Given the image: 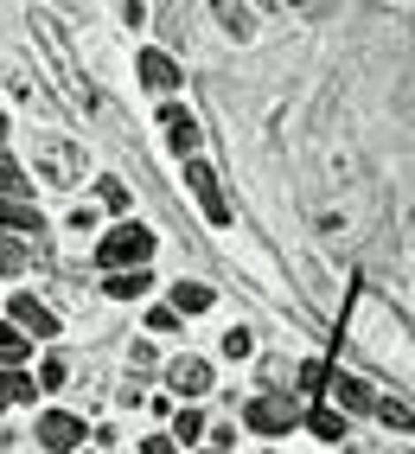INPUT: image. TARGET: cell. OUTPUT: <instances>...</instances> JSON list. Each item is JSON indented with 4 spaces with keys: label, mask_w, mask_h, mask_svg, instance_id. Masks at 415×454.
<instances>
[{
    "label": "cell",
    "mask_w": 415,
    "mask_h": 454,
    "mask_svg": "<svg viewBox=\"0 0 415 454\" xmlns=\"http://www.w3.org/2000/svg\"><path fill=\"white\" fill-rule=\"evenodd\" d=\"M39 442L51 454H71V448H83V422L65 416V410H51V416H39Z\"/></svg>",
    "instance_id": "6"
},
{
    "label": "cell",
    "mask_w": 415,
    "mask_h": 454,
    "mask_svg": "<svg viewBox=\"0 0 415 454\" xmlns=\"http://www.w3.org/2000/svg\"><path fill=\"white\" fill-rule=\"evenodd\" d=\"M33 167L51 179V186H77V179H83V154H77L71 141H58V135H39L33 141Z\"/></svg>",
    "instance_id": "3"
},
{
    "label": "cell",
    "mask_w": 415,
    "mask_h": 454,
    "mask_svg": "<svg viewBox=\"0 0 415 454\" xmlns=\"http://www.w3.org/2000/svg\"><path fill=\"white\" fill-rule=\"evenodd\" d=\"M211 13L230 26L236 39H250V7H243V0H211Z\"/></svg>",
    "instance_id": "16"
},
{
    "label": "cell",
    "mask_w": 415,
    "mask_h": 454,
    "mask_svg": "<svg viewBox=\"0 0 415 454\" xmlns=\"http://www.w3.org/2000/svg\"><path fill=\"white\" fill-rule=\"evenodd\" d=\"M103 205H109V211L128 205V186H122V179H103Z\"/></svg>",
    "instance_id": "24"
},
{
    "label": "cell",
    "mask_w": 415,
    "mask_h": 454,
    "mask_svg": "<svg viewBox=\"0 0 415 454\" xmlns=\"http://www.w3.org/2000/svg\"><path fill=\"white\" fill-rule=\"evenodd\" d=\"M33 378H26L19 365H0V410H13V403H26V397H33Z\"/></svg>",
    "instance_id": "11"
},
{
    "label": "cell",
    "mask_w": 415,
    "mask_h": 454,
    "mask_svg": "<svg viewBox=\"0 0 415 454\" xmlns=\"http://www.w3.org/2000/svg\"><path fill=\"white\" fill-rule=\"evenodd\" d=\"M147 282H154L147 269H115V276H109V294H115V301H134V294H147Z\"/></svg>",
    "instance_id": "13"
},
{
    "label": "cell",
    "mask_w": 415,
    "mask_h": 454,
    "mask_svg": "<svg viewBox=\"0 0 415 454\" xmlns=\"http://www.w3.org/2000/svg\"><path fill=\"white\" fill-rule=\"evenodd\" d=\"M19 269H26V244L0 231V276H19Z\"/></svg>",
    "instance_id": "19"
},
{
    "label": "cell",
    "mask_w": 415,
    "mask_h": 454,
    "mask_svg": "<svg viewBox=\"0 0 415 454\" xmlns=\"http://www.w3.org/2000/svg\"><path fill=\"white\" fill-rule=\"evenodd\" d=\"M173 308H180V314H204V308H211V288H204V282H180V288H173Z\"/></svg>",
    "instance_id": "15"
},
{
    "label": "cell",
    "mask_w": 415,
    "mask_h": 454,
    "mask_svg": "<svg viewBox=\"0 0 415 454\" xmlns=\"http://www.w3.org/2000/svg\"><path fill=\"white\" fill-rule=\"evenodd\" d=\"M224 352H230V358H250V333L230 326V333H224Z\"/></svg>",
    "instance_id": "23"
},
{
    "label": "cell",
    "mask_w": 415,
    "mask_h": 454,
    "mask_svg": "<svg viewBox=\"0 0 415 454\" xmlns=\"http://www.w3.org/2000/svg\"><path fill=\"white\" fill-rule=\"evenodd\" d=\"M160 129H166V141H173V154H192V147H198V122H192L186 109H166Z\"/></svg>",
    "instance_id": "10"
},
{
    "label": "cell",
    "mask_w": 415,
    "mask_h": 454,
    "mask_svg": "<svg viewBox=\"0 0 415 454\" xmlns=\"http://www.w3.org/2000/svg\"><path fill=\"white\" fill-rule=\"evenodd\" d=\"M147 256H154V231H141V224H115L96 244L103 269H147Z\"/></svg>",
    "instance_id": "2"
},
{
    "label": "cell",
    "mask_w": 415,
    "mask_h": 454,
    "mask_svg": "<svg viewBox=\"0 0 415 454\" xmlns=\"http://www.w3.org/2000/svg\"><path fill=\"white\" fill-rule=\"evenodd\" d=\"M7 129H13V122H7V115H0V141H7Z\"/></svg>",
    "instance_id": "26"
},
{
    "label": "cell",
    "mask_w": 415,
    "mask_h": 454,
    "mask_svg": "<svg viewBox=\"0 0 415 454\" xmlns=\"http://www.w3.org/2000/svg\"><path fill=\"white\" fill-rule=\"evenodd\" d=\"M371 410H377L383 422H390V429H409V403H403V397H377Z\"/></svg>",
    "instance_id": "21"
},
{
    "label": "cell",
    "mask_w": 415,
    "mask_h": 454,
    "mask_svg": "<svg viewBox=\"0 0 415 454\" xmlns=\"http://www.w3.org/2000/svg\"><path fill=\"white\" fill-rule=\"evenodd\" d=\"M186 186H192V199L204 205V218H211V224H230V205L218 192V173L204 167V160H186Z\"/></svg>",
    "instance_id": "4"
},
{
    "label": "cell",
    "mask_w": 415,
    "mask_h": 454,
    "mask_svg": "<svg viewBox=\"0 0 415 454\" xmlns=\"http://www.w3.org/2000/svg\"><path fill=\"white\" fill-rule=\"evenodd\" d=\"M173 435H180V442H192V435H204V422H198V416L186 410V416H180V429H173Z\"/></svg>",
    "instance_id": "25"
},
{
    "label": "cell",
    "mask_w": 415,
    "mask_h": 454,
    "mask_svg": "<svg viewBox=\"0 0 415 454\" xmlns=\"http://www.w3.org/2000/svg\"><path fill=\"white\" fill-rule=\"evenodd\" d=\"M26 352H33V340H26L19 326H0V365H19Z\"/></svg>",
    "instance_id": "17"
},
{
    "label": "cell",
    "mask_w": 415,
    "mask_h": 454,
    "mask_svg": "<svg viewBox=\"0 0 415 454\" xmlns=\"http://www.w3.org/2000/svg\"><path fill=\"white\" fill-rule=\"evenodd\" d=\"M345 346H358L377 372H396V384H409V320L383 301L377 288H365L345 314Z\"/></svg>",
    "instance_id": "1"
},
{
    "label": "cell",
    "mask_w": 415,
    "mask_h": 454,
    "mask_svg": "<svg viewBox=\"0 0 415 454\" xmlns=\"http://www.w3.org/2000/svg\"><path fill=\"white\" fill-rule=\"evenodd\" d=\"M65 372H71V365H65V358H58V352H51V358H45V365H39V390H58V384H65Z\"/></svg>",
    "instance_id": "22"
},
{
    "label": "cell",
    "mask_w": 415,
    "mask_h": 454,
    "mask_svg": "<svg viewBox=\"0 0 415 454\" xmlns=\"http://www.w3.org/2000/svg\"><path fill=\"white\" fill-rule=\"evenodd\" d=\"M26 186H33V179L19 173V160H13V154H0V199H13V192H26Z\"/></svg>",
    "instance_id": "18"
},
{
    "label": "cell",
    "mask_w": 415,
    "mask_h": 454,
    "mask_svg": "<svg viewBox=\"0 0 415 454\" xmlns=\"http://www.w3.org/2000/svg\"><path fill=\"white\" fill-rule=\"evenodd\" d=\"M243 422H250L256 435H288L301 416H294V403H288V397H256V403L243 410Z\"/></svg>",
    "instance_id": "5"
},
{
    "label": "cell",
    "mask_w": 415,
    "mask_h": 454,
    "mask_svg": "<svg viewBox=\"0 0 415 454\" xmlns=\"http://www.w3.org/2000/svg\"><path fill=\"white\" fill-rule=\"evenodd\" d=\"M307 429H313V435H326V442H339V435H345V416H333V410H313V416H307Z\"/></svg>",
    "instance_id": "20"
},
{
    "label": "cell",
    "mask_w": 415,
    "mask_h": 454,
    "mask_svg": "<svg viewBox=\"0 0 415 454\" xmlns=\"http://www.w3.org/2000/svg\"><path fill=\"white\" fill-rule=\"evenodd\" d=\"M0 231H45V224H39V211H33V205L0 199Z\"/></svg>",
    "instance_id": "14"
},
{
    "label": "cell",
    "mask_w": 415,
    "mask_h": 454,
    "mask_svg": "<svg viewBox=\"0 0 415 454\" xmlns=\"http://www.w3.org/2000/svg\"><path fill=\"white\" fill-rule=\"evenodd\" d=\"M13 326L33 340V333H58V320H51V308L45 301H33V294H13Z\"/></svg>",
    "instance_id": "8"
},
{
    "label": "cell",
    "mask_w": 415,
    "mask_h": 454,
    "mask_svg": "<svg viewBox=\"0 0 415 454\" xmlns=\"http://www.w3.org/2000/svg\"><path fill=\"white\" fill-rule=\"evenodd\" d=\"M141 83L166 97V90H180V65H173L166 51H141Z\"/></svg>",
    "instance_id": "9"
},
{
    "label": "cell",
    "mask_w": 415,
    "mask_h": 454,
    "mask_svg": "<svg viewBox=\"0 0 415 454\" xmlns=\"http://www.w3.org/2000/svg\"><path fill=\"white\" fill-rule=\"evenodd\" d=\"M333 397H339L345 410H371V403H377V390L358 384V378H333Z\"/></svg>",
    "instance_id": "12"
},
{
    "label": "cell",
    "mask_w": 415,
    "mask_h": 454,
    "mask_svg": "<svg viewBox=\"0 0 415 454\" xmlns=\"http://www.w3.org/2000/svg\"><path fill=\"white\" fill-rule=\"evenodd\" d=\"M166 384H173V397H204V390H211V365H204V358H173Z\"/></svg>",
    "instance_id": "7"
}]
</instances>
